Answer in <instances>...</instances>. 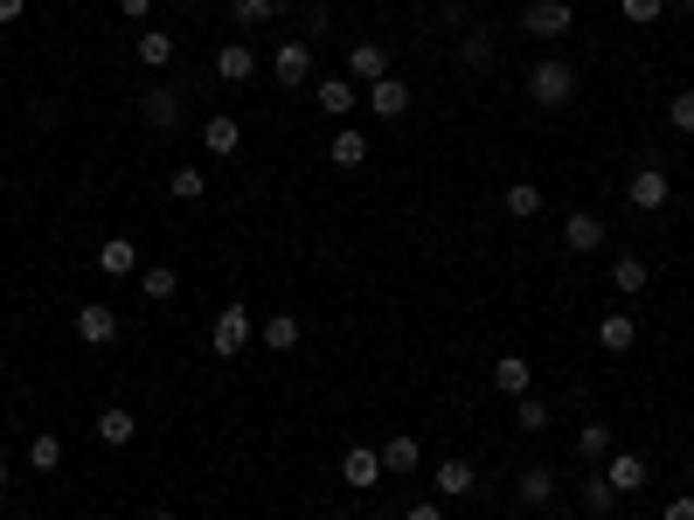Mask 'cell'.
Returning a JSON list of instances; mask_svg holds the SVG:
<instances>
[{"label": "cell", "mask_w": 694, "mask_h": 520, "mask_svg": "<svg viewBox=\"0 0 694 520\" xmlns=\"http://www.w3.org/2000/svg\"><path fill=\"white\" fill-rule=\"evenodd\" d=\"M508 215L514 222H535L541 215V188H535V181H508Z\"/></svg>", "instance_id": "obj_26"}, {"label": "cell", "mask_w": 694, "mask_h": 520, "mask_svg": "<svg viewBox=\"0 0 694 520\" xmlns=\"http://www.w3.org/2000/svg\"><path fill=\"white\" fill-rule=\"evenodd\" d=\"M90 431H98V444H111V451H125V444L139 437V417L125 410V403H111V410H98V423H90Z\"/></svg>", "instance_id": "obj_13"}, {"label": "cell", "mask_w": 694, "mask_h": 520, "mask_svg": "<svg viewBox=\"0 0 694 520\" xmlns=\"http://www.w3.org/2000/svg\"><path fill=\"white\" fill-rule=\"evenodd\" d=\"M139 63L167 70V63H174V35H167V28H146V35H139Z\"/></svg>", "instance_id": "obj_31"}, {"label": "cell", "mask_w": 694, "mask_h": 520, "mask_svg": "<svg viewBox=\"0 0 694 520\" xmlns=\"http://www.w3.org/2000/svg\"><path fill=\"white\" fill-rule=\"evenodd\" d=\"M146 8H154V0H119V14H125V22H146Z\"/></svg>", "instance_id": "obj_41"}, {"label": "cell", "mask_w": 694, "mask_h": 520, "mask_svg": "<svg viewBox=\"0 0 694 520\" xmlns=\"http://www.w3.org/2000/svg\"><path fill=\"white\" fill-rule=\"evenodd\" d=\"M139 119L154 125V133H174V125H181V90L154 84V90H146V98H139Z\"/></svg>", "instance_id": "obj_11"}, {"label": "cell", "mask_w": 694, "mask_h": 520, "mask_svg": "<svg viewBox=\"0 0 694 520\" xmlns=\"http://www.w3.org/2000/svg\"><path fill=\"white\" fill-rule=\"evenodd\" d=\"M70 326H77V341H84V347H111V341H119V312H111L105 299L77 306V320H70Z\"/></svg>", "instance_id": "obj_6"}, {"label": "cell", "mask_w": 694, "mask_h": 520, "mask_svg": "<svg viewBox=\"0 0 694 520\" xmlns=\"http://www.w3.org/2000/svg\"><path fill=\"white\" fill-rule=\"evenodd\" d=\"M667 125H673V133H687V139H694V90H681V98H667Z\"/></svg>", "instance_id": "obj_36"}, {"label": "cell", "mask_w": 694, "mask_h": 520, "mask_svg": "<svg viewBox=\"0 0 694 520\" xmlns=\"http://www.w3.org/2000/svg\"><path fill=\"white\" fill-rule=\"evenodd\" d=\"M625 201H632V209H667V201H673V181L660 174V166H640V174L625 181Z\"/></svg>", "instance_id": "obj_8"}, {"label": "cell", "mask_w": 694, "mask_h": 520, "mask_svg": "<svg viewBox=\"0 0 694 520\" xmlns=\"http://www.w3.org/2000/svg\"><path fill=\"white\" fill-rule=\"evenodd\" d=\"M459 55H465V63H473V70H486V63H494V35H486V28H465Z\"/></svg>", "instance_id": "obj_33"}, {"label": "cell", "mask_w": 694, "mask_h": 520, "mask_svg": "<svg viewBox=\"0 0 694 520\" xmlns=\"http://www.w3.org/2000/svg\"><path fill=\"white\" fill-rule=\"evenodd\" d=\"M514 423H521V431H549V403H541V396H521V403H514Z\"/></svg>", "instance_id": "obj_34"}, {"label": "cell", "mask_w": 694, "mask_h": 520, "mask_svg": "<svg viewBox=\"0 0 694 520\" xmlns=\"http://www.w3.org/2000/svg\"><path fill=\"white\" fill-rule=\"evenodd\" d=\"M576 451H584L590 458V466H605V458H611V423H584V431H576Z\"/></svg>", "instance_id": "obj_29"}, {"label": "cell", "mask_w": 694, "mask_h": 520, "mask_svg": "<svg viewBox=\"0 0 694 520\" xmlns=\"http://www.w3.org/2000/svg\"><path fill=\"white\" fill-rule=\"evenodd\" d=\"M632 341H640V320H632V312H605V320H597V347H605V355H632Z\"/></svg>", "instance_id": "obj_19"}, {"label": "cell", "mask_w": 694, "mask_h": 520, "mask_svg": "<svg viewBox=\"0 0 694 520\" xmlns=\"http://www.w3.org/2000/svg\"><path fill=\"white\" fill-rule=\"evenodd\" d=\"M687 486H694V466H687Z\"/></svg>", "instance_id": "obj_43"}, {"label": "cell", "mask_w": 694, "mask_h": 520, "mask_svg": "<svg viewBox=\"0 0 694 520\" xmlns=\"http://www.w3.org/2000/svg\"><path fill=\"white\" fill-rule=\"evenodd\" d=\"M146 520H181V513H146Z\"/></svg>", "instance_id": "obj_42"}, {"label": "cell", "mask_w": 694, "mask_h": 520, "mask_svg": "<svg viewBox=\"0 0 694 520\" xmlns=\"http://www.w3.org/2000/svg\"><path fill=\"white\" fill-rule=\"evenodd\" d=\"M28 466H35V472H56V466H63V437H56V431H35V437H28Z\"/></svg>", "instance_id": "obj_30"}, {"label": "cell", "mask_w": 694, "mask_h": 520, "mask_svg": "<svg viewBox=\"0 0 694 520\" xmlns=\"http://www.w3.org/2000/svg\"><path fill=\"white\" fill-rule=\"evenodd\" d=\"M0 479H8V466H0Z\"/></svg>", "instance_id": "obj_44"}, {"label": "cell", "mask_w": 694, "mask_h": 520, "mask_svg": "<svg viewBox=\"0 0 694 520\" xmlns=\"http://www.w3.org/2000/svg\"><path fill=\"white\" fill-rule=\"evenodd\" d=\"M570 22H576V8H570V0H528V8H521V28L541 35V42L570 35Z\"/></svg>", "instance_id": "obj_3"}, {"label": "cell", "mask_w": 694, "mask_h": 520, "mask_svg": "<svg viewBox=\"0 0 694 520\" xmlns=\"http://www.w3.org/2000/svg\"><path fill=\"white\" fill-rule=\"evenodd\" d=\"M14 520H28V513H14Z\"/></svg>", "instance_id": "obj_45"}, {"label": "cell", "mask_w": 694, "mask_h": 520, "mask_svg": "<svg viewBox=\"0 0 694 520\" xmlns=\"http://www.w3.org/2000/svg\"><path fill=\"white\" fill-rule=\"evenodd\" d=\"M362 104L375 111V119H403V111H410V84L403 77H382V84L362 90Z\"/></svg>", "instance_id": "obj_14"}, {"label": "cell", "mask_w": 694, "mask_h": 520, "mask_svg": "<svg viewBox=\"0 0 694 520\" xmlns=\"http://www.w3.org/2000/svg\"><path fill=\"white\" fill-rule=\"evenodd\" d=\"M202 146H209L216 160H236V153H243V125L230 119V111H216V119L202 125Z\"/></svg>", "instance_id": "obj_17"}, {"label": "cell", "mask_w": 694, "mask_h": 520, "mask_svg": "<svg viewBox=\"0 0 694 520\" xmlns=\"http://www.w3.org/2000/svg\"><path fill=\"white\" fill-rule=\"evenodd\" d=\"M486 382H494L500 396H514V403H521V396L535 388V368L521 361V355H500V361H494V375H486Z\"/></svg>", "instance_id": "obj_18"}, {"label": "cell", "mask_w": 694, "mask_h": 520, "mask_svg": "<svg viewBox=\"0 0 694 520\" xmlns=\"http://www.w3.org/2000/svg\"><path fill=\"white\" fill-rule=\"evenodd\" d=\"M562 250H570V257L605 250V222H597L590 209H570V222H562Z\"/></svg>", "instance_id": "obj_7"}, {"label": "cell", "mask_w": 694, "mask_h": 520, "mask_svg": "<svg viewBox=\"0 0 694 520\" xmlns=\"http://www.w3.org/2000/svg\"><path fill=\"white\" fill-rule=\"evenodd\" d=\"M646 277H653V271H646V257H632V250L611 264V285L625 292V299H632V292H646Z\"/></svg>", "instance_id": "obj_27"}, {"label": "cell", "mask_w": 694, "mask_h": 520, "mask_svg": "<svg viewBox=\"0 0 694 520\" xmlns=\"http://www.w3.org/2000/svg\"><path fill=\"white\" fill-rule=\"evenodd\" d=\"M22 14H28V0H0V28H8V22H22Z\"/></svg>", "instance_id": "obj_40"}, {"label": "cell", "mask_w": 694, "mask_h": 520, "mask_svg": "<svg viewBox=\"0 0 694 520\" xmlns=\"http://www.w3.org/2000/svg\"><path fill=\"white\" fill-rule=\"evenodd\" d=\"M576 499H584V513H590V520H605V513L618 507V486H611L605 472H584V479H576Z\"/></svg>", "instance_id": "obj_20"}, {"label": "cell", "mask_w": 694, "mask_h": 520, "mask_svg": "<svg viewBox=\"0 0 694 520\" xmlns=\"http://www.w3.org/2000/svg\"><path fill=\"white\" fill-rule=\"evenodd\" d=\"M139 292H146V299H174V292H181V271H174V264H146V271H139Z\"/></svg>", "instance_id": "obj_28"}, {"label": "cell", "mask_w": 694, "mask_h": 520, "mask_svg": "<svg viewBox=\"0 0 694 520\" xmlns=\"http://www.w3.org/2000/svg\"><path fill=\"white\" fill-rule=\"evenodd\" d=\"M313 104H320L333 125H348L354 104H362V84H354V77H327V84H313Z\"/></svg>", "instance_id": "obj_5"}, {"label": "cell", "mask_w": 694, "mask_h": 520, "mask_svg": "<svg viewBox=\"0 0 694 520\" xmlns=\"http://www.w3.org/2000/svg\"><path fill=\"white\" fill-rule=\"evenodd\" d=\"M403 520H445L438 499H417V507H403Z\"/></svg>", "instance_id": "obj_38"}, {"label": "cell", "mask_w": 694, "mask_h": 520, "mask_svg": "<svg viewBox=\"0 0 694 520\" xmlns=\"http://www.w3.org/2000/svg\"><path fill=\"white\" fill-rule=\"evenodd\" d=\"M271 77L285 84V90L313 84V42H299V35H292V42H278V49H271Z\"/></svg>", "instance_id": "obj_4"}, {"label": "cell", "mask_w": 694, "mask_h": 520, "mask_svg": "<svg viewBox=\"0 0 694 520\" xmlns=\"http://www.w3.org/2000/svg\"><path fill=\"white\" fill-rule=\"evenodd\" d=\"M514 499H521V507H549V499H556V472L549 466H528V472L514 479Z\"/></svg>", "instance_id": "obj_21"}, {"label": "cell", "mask_w": 694, "mask_h": 520, "mask_svg": "<svg viewBox=\"0 0 694 520\" xmlns=\"http://www.w3.org/2000/svg\"><path fill=\"white\" fill-rule=\"evenodd\" d=\"M430 486H438V499H473V493H479L473 458H445V466L430 472Z\"/></svg>", "instance_id": "obj_10"}, {"label": "cell", "mask_w": 694, "mask_h": 520, "mask_svg": "<svg viewBox=\"0 0 694 520\" xmlns=\"http://www.w3.org/2000/svg\"><path fill=\"white\" fill-rule=\"evenodd\" d=\"M618 8H625V22H632V28H653V22L667 14V0H618Z\"/></svg>", "instance_id": "obj_35"}, {"label": "cell", "mask_w": 694, "mask_h": 520, "mask_svg": "<svg viewBox=\"0 0 694 520\" xmlns=\"http://www.w3.org/2000/svg\"><path fill=\"white\" fill-rule=\"evenodd\" d=\"M348 77H354V84H382V77H389V49H382V42H354V49H348Z\"/></svg>", "instance_id": "obj_16"}, {"label": "cell", "mask_w": 694, "mask_h": 520, "mask_svg": "<svg viewBox=\"0 0 694 520\" xmlns=\"http://www.w3.org/2000/svg\"><path fill=\"white\" fill-rule=\"evenodd\" d=\"M257 333H265V347H271V355H292V347H299V333H306V326H299L292 312H271V320L257 326Z\"/></svg>", "instance_id": "obj_25"}, {"label": "cell", "mask_w": 694, "mask_h": 520, "mask_svg": "<svg viewBox=\"0 0 694 520\" xmlns=\"http://www.w3.org/2000/svg\"><path fill=\"white\" fill-rule=\"evenodd\" d=\"M251 333H257V320H251V306L236 299V306H222V312H216V326H209V347H216L222 361H236L243 347H251Z\"/></svg>", "instance_id": "obj_2"}, {"label": "cell", "mask_w": 694, "mask_h": 520, "mask_svg": "<svg viewBox=\"0 0 694 520\" xmlns=\"http://www.w3.org/2000/svg\"><path fill=\"white\" fill-rule=\"evenodd\" d=\"M98 271H105V277H133V271H139V250H133V236H111V244L98 250Z\"/></svg>", "instance_id": "obj_23"}, {"label": "cell", "mask_w": 694, "mask_h": 520, "mask_svg": "<svg viewBox=\"0 0 694 520\" xmlns=\"http://www.w3.org/2000/svg\"><path fill=\"white\" fill-rule=\"evenodd\" d=\"M327 160H333V166H341V174H354V166H362V160H368V139H362V133H354V125H341V133H333V139H327Z\"/></svg>", "instance_id": "obj_22"}, {"label": "cell", "mask_w": 694, "mask_h": 520, "mask_svg": "<svg viewBox=\"0 0 694 520\" xmlns=\"http://www.w3.org/2000/svg\"><path fill=\"white\" fill-rule=\"evenodd\" d=\"M660 520H694V493H681V499H667V513Z\"/></svg>", "instance_id": "obj_39"}, {"label": "cell", "mask_w": 694, "mask_h": 520, "mask_svg": "<svg viewBox=\"0 0 694 520\" xmlns=\"http://www.w3.org/2000/svg\"><path fill=\"white\" fill-rule=\"evenodd\" d=\"M167 188H174V201H202V195H209V174H202V166H174Z\"/></svg>", "instance_id": "obj_32"}, {"label": "cell", "mask_w": 694, "mask_h": 520, "mask_svg": "<svg viewBox=\"0 0 694 520\" xmlns=\"http://www.w3.org/2000/svg\"><path fill=\"white\" fill-rule=\"evenodd\" d=\"M216 77H222V84H251V77H257V49H251V42H222V49H216Z\"/></svg>", "instance_id": "obj_15"}, {"label": "cell", "mask_w": 694, "mask_h": 520, "mask_svg": "<svg viewBox=\"0 0 694 520\" xmlns=\"http://www.w3.org/2000/svg\"><path fill=\"white\" fill-rule=\"evenodd\" d=\"M417 466H424V451H417V437H410V431H397V437L382 444V472H403L410 479Z\"/></svg>", "instance_id": "obj_24"}, {"label": "cell", "mask_w": 694, "mask_h": 520, "mask_svg": "<svg viewBox=\"0 0 694 520\" xmlns=\"http://www.w3.org/2000/svg\"><path fill=\"white\" fill-rule=\"evenodd\" d=\"M341 479H348L354 493H375V486H382V451H368V444H348Z\"/></svg>", "instance_id": "obj_9"}, {"label": "cell", "mask_w": 694, "mask_h": 520, "mask_svg": "<svg viewBox=\"0 0 694 520\" xmlns=\"http://www.w3.org/2000/svg\"><path fill=\"white\" fill-rule=\"evenodd\" d=\"M605 479L618 486V499H632V493L646 486V458H640V451H618V444H611V458H605Z\"/></svg>", "instance_id": "obj_12"}, {"label": "cell", "mask_w": 694, "mask_h": 520, "mask_svg": "<svg viewBox=\"0 0 694 520\" xmlns=\"http://www.w3.org/2000/svg\"><path fill=\"white\" fill-rule=\"evenodd\" d=\"M528 98L541 111H562L576 98V63H570V55H541V63L528 70Z\"/></svg>", "instance_id": "obj_1"}, {"label": "cell", "mask_w": 694, "mask_h": 520, "mask_svg": "<svg viewBox=\"0 0 694 520\" xmlns=\"http://www.w3.org/2000/svg\"><path fill=\"white\" fill-rule=\"evenodd\" d=\"M271 14H278V0H236V22L243 28H265Z\"/></svg>", "instance_id": "obj_37"}]
</instances>
